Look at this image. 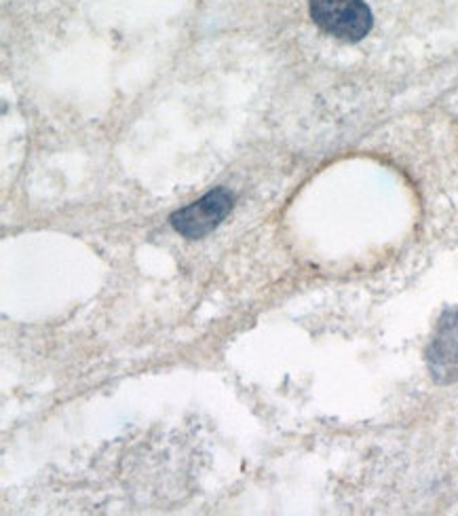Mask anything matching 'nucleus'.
<instances>
[{
	"label": "nucleus",
	"instance_id": "f03ea898",
	"mask_svg": "<svg viewBox=\"0 0 458 516\" xmlns=\"http://www.w3.org/2000/svg\"><path fill=\"white\" fill-rule=\"evenodd\" d=\"M235 197L226 188H213L194 203L178 210L171 216L173 229L186 237V239H201L209 235L216 227L222 224V220L230 214Z\"/></svg>",
	"mask_w": 458,
	"mask_h": 516
},
{
	"label": "nucleus",
	"instance_id": "f257e3e1",
	"mask_svg": "<svg viewBox=\"0 0 458 516\" xmlns=\"http://www.w3.org/2000/svg\"><path fill=\"white\" fill-rule=\"evenodd\" d=\"M313 21L330 36L357 42L372 30V11L364 0H311Z\"/></svg>",
	"mask_w": 458,
	"mask_h": 516
},
{
	"label": "nucleus",
	"instance_id": "7ed1b4c3",
	"mask_svg": "<svg viewBox=\"0 0 458 516\" xmlns=\"http://www.w3.org/2000/svg\"><path fill=\"white\" fill-rule=\"evenodd\" d=\"M431 377L440 385L458 381V307L446 311L427 352Z\"/></svg>",
	"mask_w": 458,
	"mask_h": 516
}]
</instances>
